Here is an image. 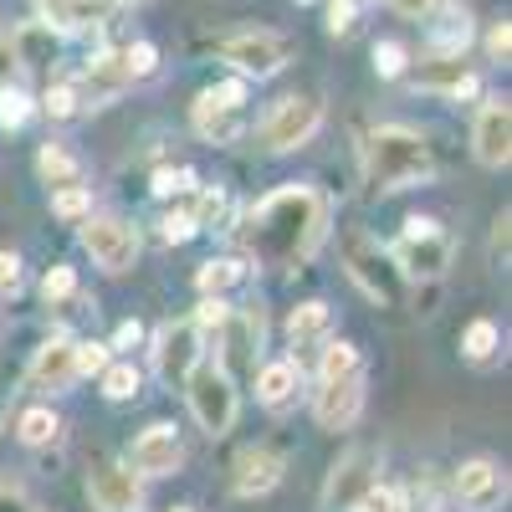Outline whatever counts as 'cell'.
Listing matches in <instances>:
<instances>
[{
	"label": "cell",
	"instance_id": "obj_1",
	"mask_svg": "<svg viewBox=\"0 0 512 512\" xmlns=\"http://www.w3.org/2000/svg\"><path fill=\"white\" fill-rule=\"evenodd\" d=\"M328 195L313 190V185H282L272 190L262 205L251 210L246 221V241H251V256H262L272 267H292V262H308V256L323 246L328 236Z\"/></svg>",
	"mask_w": 512,
	"mask_h": 512
},
{
	"label": "cell",
	"instance_id": "obj_2",
	"mask_svg": "<svg viewBox=\"0 0 512 512\" xmlns=\"http://www.w3.org/2000/svg\"><path fill=\"white\" fill-rule=\"evenodd\" d=\"M364 169H369L374 190H410V185H425L436 175V159H431V144L415 128L384 123L364 144Z\"/></svg>",
	"mask_w": 512,
	"mask_h": 512
},
{
	"label": "cell",
	"instance_id": "obj_3",
	"mask_svg": "<svg viewBox=\"0 0 512 512\" xmlns=\"http://www.w3.org/2000/svg\"><path fill=\"white\" fill-rule=\"evenodd\" d=\"M185 400H190V415L200 420L205 436H226L231 425H236V410H241L236 379H231L216 359H200V364L185 374Z\"/></svg>",
	"mask_w": 512,
	"mask_h": 512
},
{
	"label": "cell",
	"instance_id": "obj_4",
	"mask_svg": "<svg viewBox=\"0 0 512 512\" xmlns=\"http://www.w3.org/2000/svg\"><path fill=\"white\" fill-rule=\"evenodd\" d=\"M344 267H349V277L359 282V292L369 297V303L395 308L400 297H405V277H400V267L390 262V246H379V241L364 236V231H354V236L344 241Z\"/></svg>",
	"mask_w": 512,
	"mask_h": 512
},
{
	"label": "cell",
	"instance_id": "obj_5",
	"mask_svg": "<svg viewBox=\"0 0 512 512\" xmlns=\"http://www.w3.org/2000/svg\"><path fill=\"white\" fill-rule=\"evenodd\" d=\"M390 262L400 267L405 282H410V277L431 282V277H441V272L451 267V236H446L441 221H431V216H410L405 231H400V241L390 246Z\"/></svg>",
	"mask_w": 512,
	"mask_h": 512
},
{
	"label": "cell",
	"instance_id": "obj_6",
	"mask_svg": "<svg viewBox=\"0 0 512 512\" xmlns=\"http://www.w3.org/2000/svg\"><path fill=\"white\" fill-rule=\"evenodd\" d=\"M221 62L241 77V82H267V77H277L287 62H292V41L287 36H277V31H236V36H226L221 41Z\"/></svg>",
	"mask_w": 512,
	"mask_h": 512
},
{
	"label": "cell",
	"instance_id": "obj_7",
	"mask_svg": "<svg viewBox=\"0 0 512 512\" xmlns=\"http://www.w3.org/2000/svg\"><path fill=\"white\" fill-rule=\"evenodd\" d=\"M241 108H246V82L231 77V82H216V88H205L190 108V123L195 134L210 139V144H236L241 139Z\"/></svg>",
	"mask_w": 512,
	"mask_h": 512
},
{
	"label": "cell",
	"instance_id": "obj_8",
	"mask_svg": "<svg viewBox=\"0 0 512 512\" xmlns=\"http://www.w3.org/2000/svg\"><path fill=\"white\" fill-rule=\"evenodd\" d=\"M82 251H88L93 267H103L108 277H123L139 262V231L123 216H88L82 221Z\"/></svg>",
	"mask_w": 512,
	"mask_h": 512
},
{
	"label": "cell",
	"instance_id": "obj_9",
	"mask_svg": "<svg viewBox=\"0 0 512 512\" xmlns=\"http://www.w3.org/2000/svg\"><path fill=\"white\" fill-rule=\"evenodd\" d=\"M323 128V103L318 98H282L272 113H267V123H262V149L267 154H287V149H303L313 134Z\"/></svg>",
	"mask_w": 512,
	"mask_h": 512
},
{
	"label": "cell",
	"instance_id": "obj_10",
	"mask_svg": "<svg viewBox=\"0 0 512 512\" xmlns=\"http://www.w3.org/2000/svg\"><path fill=\"white\" fill-rule=\"evenodd\" d=\"M180 461H185L180 431L159 420V425H149V431H139L134 451H128V472H134V477H175Z\"/></svg>",
	"mask_w": 512,
	"mask_h": 512
},
{
	"label": "cell",
	"instance_id": "obj_11",
	"mask_svg": "<svg viewBox=\"0 0 512 512\" xmlns=\"http://www.w3.org/2000/svg\"><path fill=\"white\" fill-rule=\"evenodd\" d=\"M364 410V369L344 374V379H318L313 390V420L323 431H349Z\"/></svg>",
	"mask_w": 512,
	"mask_h": 512
},
{
	"label": "cell",
	"instance_id": "obj_12",
	"mask_svg": "<svg viewBox=\"0 0 512 512\" xmlns=\"http://www.w3.org/2000/svg\"><path fill=\"white\" fill-rule=\"evenodd\" d=\"M472 154L487 169H507L512 159V108L502 98H487L472 118Z\"/></svg>",
	"mask_w": 512,
	"mask_h": 512
},
{
	"label": "cell",
	"instance_id": "obj_13",
	"mask_svg": "<svg viewBox=\"0 0 512 512\" xmlns=\"http://www.w3.org/2000/svg\"><path fill=\"white\" fill-rule=\"evenodd\" d=\"M456 497H461V507H472V512H492L507 497V472H502L492 456L461 461L456 466Z\"/></svg>",
	"mask_w": 512,
	"mask_h": 512
},
{
	"label": "cell",
	"instance_id": "obj_14",
	"mask_svg": "<svg viewBox=\"0 0 512 512\" xmlns=\"http://www.w3.org/2000/svg\"><path fill=\"white\" fill-rule=\"evenodd\" d=\"M200 338H195V328L190 323H164L159 333H154V369H159V379L164 384H185V374L200 364Z\"/></svg>",
	"mask_w": 512,
	"mask_h": 512
},
{
	"label": "cell",
	"instance_id": "obj_15",
	"mask_svg": "<svg viewBox=\"0 0 512 512\" xmlns=\"http://www.w3.org/2000/svg\"><path fill=\"white\" fill-rule=\"evenodd\" d=\"M128 82H134V77H128L123 52H98V57H88V67H82V77L72 82V88H77L82 108H108Z\"/></svg>",
	"mask_w": 512,
	"mask_h": 512
},
{
	"label": "cell",
	"instance_id": "obj_16",
	"mask_svg": "<svg viewBox=\"0 0 512 512\" xmlns=\"http://www.w3.org/2000/svg\"><path fill=\"white\" fill-rule=\"evenodd\" d=\"M216 344H221V369L236 379V369H251L256 374V349H262V313H231L226 318V328H221V338H216Z\"/></svg>",
	"mask_w": 512,
	"mask_h": 512
},
{
	"label": "cell",
	"instance_id": "obj_17",
	"mask_svg": "<svg viewBox=\"0 0 512 512\" xmlns=\"http://www.w3.org/2000/svg\"><path fill=\"white\" fill-rule=\"evenodd\" d=\"M72 349H77V344H72L67 333L47 338V344L36 349L31 369H26V379H31V390H52V395L72 390V384H77V364H72Z\"/></svg>",
	"mask_w": 512,
	"mask_h": 512
},
{
	"label": "cell",
	"instance_id": "obj_18",
	"mask_svg": "<svg viewBox=\"0 0 512 512\" xmlns=\"http://www.w3.org/2000/svg\"><path fill=\"white\" fill-rule=\"evenodd\" d=\"M88 497L98 512H139L144 507V487L128 466H98L88 482Z\"/></svg>",
	"mask_w": 512,
	"mask_h": 512
},
{
	"label": "cell",
	"instance_id": "obj_19",
	"mask_svg": "<svg viewBox=\"0 0 512 512\" xmlns=\"http://www.w3.org/2000/svg\"><path fill=\"white\" fill-rule=\"evenodd\" d=\"M11 47H16V62H21V67L52 72V62L62 57V31H52L47 21H26V26H16Z\"/></svg>",
	"mask_w": 512,
	"mask_h": 512
},
{
	"label": "cell",
	"instance_id": "obj_20",
	"mask_svg": "<svg viewBox=\"0 0 512 512\" xmlns=\"http://www.w3.org/2000/svg\"><path fill=\"white\" fill-rule=\"evenodd\" d=\"M277 482H282V456H272V451H241L236 456V477H231L236 497H267Z\"/></svg>",
	"mask_w": 512,
	"mask_h": 512
},
{
	"label": "cell",
	"instance_id": "obj_21",
	"mask_svg": "<svg viewBox=\"0 0 512 512\" xmlns=\"http://www.w3.org/2000/svg\"><path fill=\"white\" fill-rule=\"evenodd\" d=\"M297 384H303V369H297L292 359H272L256 369V400H262L267 410H287L297 400Z\"/></svg>",
	"mask_w": 512,
	"mask_h": 512
},
{
	"label": "cell",
	"instance_id": "obj_22",
	"mask_svg": "<svg viewBox=\"0 0 512 512\" xmlns=\"http://www.w3.org/2000/svg\"><path fill=\"white\" fill-rule=\"evenodd\" d=\"M36 175L47 180L52 190H82V185H88V164H82L67 144H41V154H36Z\"/></svg>",
	"mask_w": 512,
	"mask_h": 512
},
{
	"label": "cell",
	"instance_id": "obj_23",
	"mask_svg": "<svg viewBox=\"0 0 512 512\" xmlns=\"http://www.w3.org/2000/svg\"><path fill=\"white\" fill-rule=\"evenodd\" d=\"M415 88H431V93H446V98H472L477 93V72H466L461 57H436V67L415 72Z\"/></svg>",
	"mask_w": 512,
	"mask_h": 512
},
{
	"label": "cell",
	"instance_id": "obj_24",
	"mask_svg": "<svg viewBox=\"0 0 512 512\" xmlns=\"http://www.w3.org/2000/svg\"><path fill=\"white\" fill-rule=\"evenodd\" d=\"M328 333H333V308H328V303H303V308L287 318L292 349H323Z\"/></svg>",
	"mask_w": 512,
	"mask_h": 512
},
{
	"label": "cell",
	"instance_id": "obj_25",
	"mask_svg": "<svg viewBox=\"0 0 512 512\" xmlns=\"http://www.w3.org/2000/svg\"><path fill=\"white\" fill-rule=\"evenodd\" d=\"M431 47L436 57H461L466 47H472V16H466V6H441V21L431 26Z\"/></svg>",
	"mask_w": 512,
	"mask_h": 512
},
{
	"label": "cell",
	"instance_id": "obj_26",
	"mask_svg": "<svg viewBox=\"0 0 512 512\" xmlns=\"http://www.w3.org/2000/svg\"><path fill=\"white\" fill-rule=\"evenodd\" d=\"M36 6V16L47 21L52 31H88V26H103L88 6H82V0H31Z\"/></svg>",
	"mask_w": 512,
	"mask_h": 512
},
{
	"label": "cell",
	"instance_id": "obj_27",
	"mask_svg": "<svg viewBox=\"0 0 512 512\" xmlns=\"http://www.w3.org/2000/svg\"><path fill=\"white\" fill-rule=\"evenodd\" d=\"M364 466H369V456L359 451V456H349V461L333 472V482H328V502H333V507H354V502H359V492L369 487Z\"/></svg>",
	"mask_w": 512,
	"mask_h": 512
},
{
	"label": "cell",
	"instance_id": "obj_28",
	"mask_svg": "<svg viewBox=\"0 0 512 512\" xmlns=\"http://www.w3.org/2000/svg\"><path fill=\"white\" fill-rule=\"evenodd\" d=\"M16 436H21V446H52L62 436V415L52 405H31L16 420Z\"/></svg>",
	"mask_w": 512,
	"mask_h": 512
},
{
	"label": "cell",
	"instance_id": "obj_29",
	"mask_svg": "<svg viewBox=\"0 0 512 512\" xmlns=\"http://www.w3.org/2000/svg\"><path fill=\"white\" fill-rule=\"evenodd\" d=\"M98 390H103V400H134V395L144 390V374H139V364L113 359V364L98 374Z\"/></svg>",
	"mask_w": 512,
	"mask_h": 512
},
{
	"label": "cell",
	"instance_id": "obj_30",
	"mask_svg": "<svg viewBox=\"0 0 512 512\" xmlns=\"http://www.w3.org/2000/svg\"><path fill=\"white\" fill-rule=\"evenodd\" d=\"M241 277H246V267L236 262V256H221V262H205L195 272V287H200V297H226Z\"/></svg>",
	"mask_w": 512,
	"mask_h": 512
},
{
	"label": "cell",
	"instance_id": "obj_31",
	"mask_svg": "<svg viewBox=\"0 0 512 512\" xmlns=\"http://www.w3.org/2000/svg\"><path fill=\"white\" fill-rule=\"evenodd\" d=\"M497 349H502V333H497V323H492V318L466 323V333H461V354H466V359H472V364H487Z\"/></svg>",
	"mask_w": 512,
	"mask_h": 512
},
{
	"label": "cell",
	"instance_id": "obj_32",
	"mask_svg": "<svg viewBox=\"0 0 512 512\" xmlns=\"http://www.w3.org/2000/svg\"><path fill=\"white\" fill-rule=\"evenodd\" d=\"M190 221H195V231H226V226H231V200H226V190H200Z\"/></svg>",
	"mask_w": 512,
	"mask_h": 512
},
{
	"label": "cell",
	"instance_id": "obj_33",
	"mask_svg": "<svg viewBox=\"0 0 512 512\" xmlns=\"http://www.w3.org/2000/svg\"><path fill=\"white\" fill-rule=\"evenodd\" d=\"M226 318H231V303H226V297H200V308H195L190 328H195L200 344H216L221 328H226Z\"/></svg>",
	"mask_w": 512,
	"mask_h": 512
},
{
	"label": "cell",
	"instance_id": "obj_34",
	"mask_svg": "<svg viewBox=\"0 0 512 512\" xmlns=\"http://www.w3.org/2000/svg\"><path fill=\"white\" fill-rule=\"evenodd\" d=\"M364 364H359V349L354 344H328L318 349V379H344V374H359Z\"/></svg>",
	"mask_w": 512,
	"mask_h": 512
},
{
	"label": "cell",
	"instance_id": "obj_35",
	"mask_svg": "<svg viewBox=\"0 0 512 512\" xmlns=\"http://www.w3.org/2000/svg\"><path fill=\"white\" fill-rule=\"evenodd\" d=\"M354 512H410V507H405V492H400V487H390V482H369V487L359 492Z\"/></svg>",
	"mask_w": 512,
	"mask_h": 512
},
{
	"label": "cell",
	"instance_id": "obj_36",
	"mask_svg": "<svg viewBox=\"0 0 512 512\" xmlns=\"http://www.w3.org/2000/svg\"><path fill=\"white\" fill-rule=\"evenodd\" d=\"M52 216L88 221L93 216V185H82V190H52Z\"/></svg>",
	"mask_w": 512,
	"mask_h": 512
},
{
	"label": "cell",
	"instance_id": "obj_37",
	"mask_svg": "<svg viewBox=\"0 0 512 512\" xmlns=\"http://www.w3.org/2000/svg\"><path fill=\"white\" fill-rule=\"evenodd\" d=\"M36 113V103L26 98V88H6L0 82V128H26Z\"/></svg>",
	"mask_w": 512,
	"mask_h": 512
},
{
	"label": "cell",
	"instance_id": "obj_38",
	"mask_svg": "<svg viewBox=\"0 0 512 512\" xmlns=\"http://www.w3.org/2000/svg\"><path fill=\"white\" fill-rule=\"evenodd\" d=\"M200 190V175H195V169H159V175H154V195L159 200H175V195H195Z\"/></svg>",
	"mask_w": 512,
	"mask_h": 512
},
{
	"label": "cell",
	"instance_id": "obj_39",
	"mask_svg": "<svg viewBox=\"0 0 512 512\" xmlns=\"http://www.w3.org/2000/svg\"><path fill=\"white\" fill-rule=\"evenodd\" d=\"M72 364H77V379H88V374H103L113 364V349L98 344V338H88V344H77L72 349Z\"/></svg>",
	"mask_w": 512,
	"mask_h": 512
},
{
	"label": "cell",
	"instance_id": "obj_40",
	"mask_svg": "<svg viewBox=\"0 0 512 512\" xmlns=\"http://www.w3.org/2000/svg\"><path fill=\"white\" fill-rule=\"evenodd\" d=\"M374 72L379 77H405L410 72V52L400 41H374Z\"/></svg>",
	"mask_w": 512,
	"mask_h": 512
},
{
	"label": "cell",
	"instance_id": "obj_41",
	"mask_svg": "<svg viewBox=\"0 0 512 512\" xmlns=\"http://www.w3.org/2000/svg\"><path fill=\"white\" fill-rule=\"evenodd\" d=\"M41 297H47L52 308L72 303V297H77V277H72V267H52L47 277H41Z\"/></svg>",
	"mask_w": 512,
	"mask_h": 512
},
{
	"label": "cell",
	"instance_id": "obj_42",
	"mask_svg": "<svg viewBox=\"0 0 512 512\" xmlns=\"http://www.w3.org/2000/svg\"><path fill=\"white\" fill-rule=\"evenodd\" d=\"M123 62H128V77H149L159 67L154 41H134V47H123Z\"/></svg>",
	"mask_w": 512,
	"mask_h": 512
},
{
	"label": "cell",
	"instance_id": "obj_43",
	"mask_svg": "<svg viewBox=\"0 0 512 512\" xmlns=\"http://www.w3.org/2000/svg\"><path fill=\"white\" fill-rule=\"evenodd\" d=\"M41 108H47L52 118H72L82 103H77V88H72V82H52V88H47V103H41Z\"/></svg>",
	"mask_w": 512,
	"mask_h": 512
},
{
	"label": "cell",
	"instance_id": "obj_44",
	"mask_svg": "<svg viewBox=\"0 0 512 512\" xmlns=\"http://www.w3.org/2000/svg\"><path fill=\"white\" fill-rule=\"evenodd\" d=\"M159 236H164L169 246H180V241H190V236H195V221H190V210H169V216L159 221Z\"/></svg>",
	"mask_w": 512,
	"mask_h": 512
},
{
	"label": "cell",
	"instance_id": "obj_45",
	"mask_svg": "<svg viewBox=\"0 0 512 512\" xmlns=\"http://www.w3.org/2000/svg\"><path fill=\"white\" fill-rule=\"evenodd\" d=\"M21 282H26L21 256H16V251H0V297H16V292H21Z\"/></svg>",
	"mask_w": 512,
	"mask_h": 512
},
{
	"label": "cell",
	"instance_id": "obj_46",
	"mask_svg": "<svg viewBox=\"0 0 512 512\" xmlns=\"http://www.w3.org/2000/svg\"><path fill=\"white\" fill-rule=\"evenodd\" d=\"M354 11H359L354 0H333V6H328V31L333 36H349L354 31Z\"/></svg>",
	"mask_w": 512,
	"mask_h": 512
},
{
	"label": "cell",
	"instance_id": "obj_47",
	"mask_svg": "<svg viewBox=\"0 0 512 512\" xmlns=\"http://www.w3.org/2000/svg\"><path fill=\"white\" fill-rule=\"evenodd\" d=\"M487 52H492L497 62H507V52H512V26H507V21H497V26L487 31Z\"/></svg>",
	"mask_w": 512,
	"mask_h": 512
},
{
	"label": "cell",
	"instance_id": "obj_48",
	"mask_svg": "<svg viewBox=\"0 0 512 512\" xmlns=\"http://www.w3.org/2000/svg\"><path fill=\"white\" fill-rule=\"evenodd\" d=\"M441 6V0H390V11H400V16H410V21H425Z\"/></svg>",
	"mask_w": 512,
	"mask_h": 512
},
{
	"label": "cell",
	"instance_id": "obj_49",
	"mask_svg": "<svg viewBox=\"0 0 512 512\" xmlns=\"http://www.w3.org/2000/svg\"><path fill=\"white\" fill-rule=\"evenodd\" d=\"M0 512H31L26 492H16V487H0Z\"/></svg>",
	"mask_w": 512,
	"mask_h": 512
},
{
	"label": "cell",
	"instance_id": "obj_50",
	"mask_svg": "<svg viewBox=\"0 0 512 512\" xmlns=\"http://www.w3.org/2000/svg\"><path fill=\"white\" fill-rule=\"evenodd\" d=\"M139 338H144V328H139V323H123V328H118V338H113L108 349H128V344H139Z\"/></svg>",
	"mask_w": 512,
	"mask_h": 512
},
{
	"label": "cell",
	"instance_id": "obj_51",
	"mask_svg": "<svg viewBox=\"0 0 512 512\" xmlns=\"http://www.w3.org/2000/svg\"><path fill=\"white\" fill-rule=\"evenodd\" d=\"M82 6H88V11H93V16L103 21L108 11H118V6H123V0H82Z\"/></svg>",
	"mask_w": 512,
	"mask_h": 512
},
{
	"label": "cell",
	"instance_id": "obj_52",
	"mask_svg": "<svg viewBox=\"0 0 512 512\" xmlns=\"http://www.w3.org/2000/svg\"><path fill=\"white\" fill-rule=\"evenodd\" d=\"M0 415H6V390H0Z\"/></svg>",
	"mask_w": 512,
	"mask_h": 512
},
{
	"label": "cell",
	"instance_id": "obj_53",
	"mask_svg": "<svg viewBox=\"0 0 512 512\" xmlns=\"http://www.w3.org/2000/svg\"><path fill=\"white\" fill-rule=\"evenodd\" d=\"M175 512H195V507H175Z\"/></svg>",
	"mask_w": 512,
	"mask_h": 512
},
{
	"label": "cell",
	"instance_id": "obj_54",
	"mask_svg": "<svg viewBox=\"0 0 512 512\" xmlns=\"http://www.w3.org/2000/svg\"><path fill=\"white\" fill-rule=\"evenodd\" d=\"M354 6H369V0H354Z\"/></svg>",
	"mask_w": 512,
	"mask_h": 512
}]
</instances>
